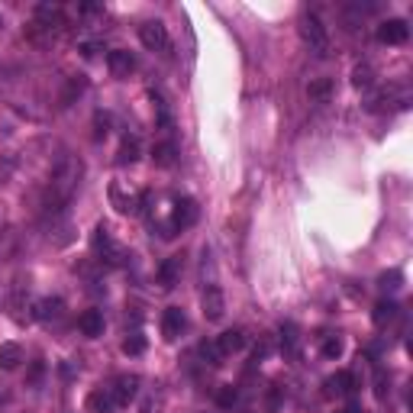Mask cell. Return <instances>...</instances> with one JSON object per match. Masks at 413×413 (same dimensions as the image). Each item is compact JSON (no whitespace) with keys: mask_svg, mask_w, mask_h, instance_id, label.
Returning a JSON list of instances; mask_svg holds the SVG:
<instances>
[{"mask_svg":"<svg viewBox=\"0 0 413 413\" xmlns=\"http://www.w3.org/2000/svg\"><path fill=\"white\" fill-rule=\"evenodd\" d=\"M78 329H81L87 339L103 336V313L100 310H85V313L78 317Z\"/></svg>","mask_w":413,"mask_h":413,"instance_id":"13","label":"cell"},{"mask_svg":"<svg viewBox=\"0 0 413 413\" xmlns=\"http://www.w3.org/2000/svg\"><path fill=\"white\" fill-rule=\"evenodd\" d=\"M397 304L394 301H378L375 310H371V319H375V326H387V323H394L397 319Z\"/></svg>","mask_w":413,"mask_h":413,"instance_id":"17","label":"cell"},{"mask_svg":"<svg viewBox=\"0 0 413 413\" xmlns=\"http://www.w3.org/2000/svg\"><path fill=\"white\" fill-rule=\"evenodd\" d=\"M36 17H39V23H46V26H52V23H62V10L58 7H49V3H42V7L36 10Z\"/></svg>","mask_w":413,"mask_h":413,"instance_id":"24","label":"cell"},{"mask_svg":"<svg viewBox=\"0 0 413 413\" xmlns=\"http://www.w3.org/2000/svg\"><path fill=\"white\" fill-rule=\"evenodd\" d=\"M301 36H304V42L310 46V52H317L319 58L329 52V36H326V26L319 23V17L304 13V17H301Z\"/></svg>","mask_w":413,"mask_h":413,"instance_id":"2","label":"cell"},{"mask_svg":"<svg viewBox=\"0 0 413 413\" xmlns=\"http://www.w3.org/2000/svg\"><path fill=\"white\" fill-rule=\"evenodd\" d=\"M81 175H85V165L75 159V155H62L58 165L52 168V178H49V191H46V213H58L65 210L68 200L75 197L78 184H81Z\"/></svg>","mask_w":413,"mask_h":413,"instance_id":"1","label":"cell"},{"mask_svg":"<svg viewBox=\"0 0 413 413\" xmlns=\"http://www.w3.org/2000/svg\"><path fill=\"white\" fill-rule=\"evenodd\" d=\"M139 139L136 136H123V142H120V155H116V161L120 165H132V161L139 159Z\"/></svg>","mask_w":413,"mask_h":413,"instance_id":"19","label":"cell"},{"mask_svg":"<svg viewBox=\"0 0 413 413\" xmlns=\"http://www.w3.org/2000/svg\"><path fill=\"white\" fill-rule=\"evenodd\" d=\"M94 139H103V136H107V132H110V116H107V113H97L94 116Z\"/></svg>","mask_w":413,"mask_h":413,"instance_id":"29","label":"cell"},{"mask_svg":"<svg viewBox=\"0 0 413 413\" xmlns=\"http://www.w3.org/2000/svg\"><path fill=\"white\" fill-rule=\"evenodd\" d=\"M19 362H23V349L17 342H0V368L13 371V368H19Z\"/></svg>","mask_w":413,"mask_h":413,"instance_id":"16","label":"cell"},{"mask_svg":"<svg viewBox=\"0 0 413 413\" xmlns=\"http://www.w3.org/2000/svg\"><path fill=\"white\" fill-rule=\"evenodd\" d=\"M181 268H184V258H181V255H171V258H165V262H161V268H159V284L165 288V291H171V288L178 284Z\"/></svg>","mask_w":413,"mask_h":413,"instance_id":"11","label":"cell"},{"mask_svg":"<svg viewBox=\"0 0 413 413\" xmlns=\"http://www.w3.org/2000/svg\"><path fill=\"white\" fill-rule=\"evenodd\" d=\"M107 68L113 78H130L136 71V58L126 49H113V52H107Z\"/></svg>","mask_w":413,"mask_h":413,"instance_id":"9","label":"cell"},{"mask_svg":"<svg viewBox=\"0 0 413 413\" xmlns=\"http://www.w3.org/2000/svg\"><path fill=\"white\" fill-rule=\"evenodd\" d=\"M236 401H239V391H236L233 385H223L220 391H216V404L220 407H233Z\"/></svg>","mask_w":413,"mask_h":413,"instance_id":"25","label":"cell"},{"mask_svg":"<svg viewBox=\"0 0 413 413\" xmlns=\"http://www.w3.org/2000/svg\"><path fill=\"white\" fill-rule=\"evenodd\" d=\"M307 91H310V97H313V100H326L329 91H333V85H329L326 78H319V81H313Z\"/></svg>","mask_w":413,"mask_h":413,"instance_id":"27","label":"cell"},{"mask_svg":"<svg viewBox=\"0 0 413 413\" xmlns=\"http://www.w3.org/2000/svg\"><path fill=\"white\" fill-rule=\"evenodd\" d=\"M223 313H226V301H223V291L216 288V284H210L204 291V317L206 319H223Z\"/></svg>","mask_w":413,"mask_h":413,"instance_id":"10","label":"cell"},{"mask_svg":"<svg viewBox=\"0 0 413 413\" xmlns=\"http://www.w3.org/2000/svg\"><path fill=\"white\" fill-rule=\"evenodd\" d=\"M197 204L191 197H178L175 204H171V233L175 229H188V226L197 223Z\"/></svg>","mask_w":413,"mask_h":413,"instance_id":"5","label":"cell"},{"mask_svg":"<svg viewBox=\"0 0 413 413\" xmlns=\"http://www.w3.org/2000/svg\"><path fill=\"white\" fill-rule=\"evenodd\" d=\"M123 352H126V355H142V352H146V339H142L139 333H132V336L123 342Z\"/></svg>","mask_w":413,"mask_h":413,"instance_id":"26","label":"cell"},{"mask_svg":"<svg viewBox=\"0 0 413 413\" xmlns=\"http://www.w3.org/2000/svg\"><path fill=\"white\" fill-rule=\"evenodd\" d=\"M139 39H142V46L149 49V52H161V55H168L171 52V36H168V29H165V23H159V19L142 23Z\"/></svg>","mask_w":413,"mask_h":413,"instance_id":"3","label":"cell"},{"mask_svg":"<svg viewBox=\"0 0 413 413\" xmlns=\"http://www.w3.org/2000/svg\"><path fill=\"white\" fill-rule=\"evenodd\" d=\"M401 281H404V274L397 272V268H391V272H385V274H378V288H381V291H397Z\"/></svg>","mask_w":413,"mask_h":413,"instance_id":"23","label":"cell"},{"mask_svg":"<svg viewBox=\"0 0 413 413\" xmlns=\"http://www.w3.org/2000/svg\"><path fill=\"white\" fill-rule=\"evenodd\" d=\"M58 313H62V301H58V297H46V301L36 304V317L39 319H55Z\"/></svg>","mask_w":413,"mask_h":413,"instance_id":"22","label":"cell"},{"mask_svg":"<svg viewBox=\"0 0 413 413\" xmlns=\"http://www.w3.org/2000/svg\"><path fill=\"white\" fill-rule=\"evenodd\" d=\"M352 85H355V87H371V85H375V68L368 65V62L355 65V68H352Z\"/></svg>","mask_w":413,"mask_h":413,"instance_id":"21","label":"cell"},{"mask_svg":"<svg viewBox=\"0 0 413 413\" xmlns=\"http://www.w3.org/2000/svg\"><path fill=\"white\" fill-rule=\"evenodd\" d=\"M216 352H220V355H233V352H239V349L245 346V336H243V329H226V333H220V336H216Z\"/></svg>","mask_w":413,"mask_h":413,"instance_id":"12","label":"cell"},{"mask_svg":"<svg viewBox=\"0 0 413 413\" xmlns=\"http://www.w3.org/2000/svg\"><path fill=\"white\" fill-rule=\"evenodd\" d=\"M91 243H94V255L100 258V262H107V265H120L123 262V249L113 243L110 229H107L103 223L94 229V239H91Z\"/></svg>","mask_w":413,"mask_h":413,"instance_id":"4","label":"cell"},{"mask_svg":"<svg viewBox=\"0 0 413 413\" xmlns=\"http://www.w3.org/2000/svg\"><path fill=\"white\" fill-rule=\"evenodd\" d=\"M184 329H188V317H184V310L181 307H168L161 313V336L168 339V342H175Z\"/></svg>","mask_w":413,"mask_h":413,"instance_id":"7","label":"cell"},{"mask_svg":"<svg viewBox=\"0 0 413 413\" xmlns=\"http://www.w3.org/2000/svg\"><path fill=\"white\" fill-rule=\"evenodd\" d=\"M342 349H346V346H342V339L329 336L326 342H323V358H339V355H342Z\"/></svg>","mask_w":413,"mask_h":413,"instance_id":"28","label":"cell"},{"mask_svg":"<svg viewBox=\"0 0 413 413\" xmlns=\"http://www.w3.org/2000/svg\"><path fill=\"white\" fill-rule=\"evenodd\" d=\"M0 26H3V13H0Z\"/></svg>","mask_w":413,"mask_h":413,"instance_id":"31","label":"cell"},{"mask_svg":"<svg viewBox=\"0 0 413 413\" xmlns=\"http://www.w3.org/2000/svg\"><path fill=\"white\" fill-rule=\"evenodd\" d=\"M87 413H113L116 410V401H113L110 394V387H97L94 394L87 397Z\"/></svg>","mask_w":413,"mask_h":413,"instance_id":"14","label":"cell"},{"mask_svg":"<svg viewBox=\"0 0 413 413\" xmlns=\"http://www.w3.org/2000/svg\"><path fill=\"white\" fill-rule=\"evenodd\" d=\"M110 394H113V401H116V407H126L130 401H136V394H139V378L136 375H120L116 381H113Z\"/></svg>","mask_w":413,"mask_h":413,"instance_id":"8","label":"cell"},{"mask_svg":"<svg viewBox=\"0 0 413 413\" xmlns=\"http://www.w3.org/2000/svg\"><path fill=\"white\" fill-rule=\"evenodd\" d=\"M407 36H410V26H407V19H385L381 26H378V42H385V46H404Z\"/></svg>","mask_w":413,"mask_h":413,"instance_id":"6","label":"cell"},{"mask_svg":"<svg viewBox=\"0 0 413 413\" xmlns=\"http://www.w3.org/2000/svg\"><path fill=\"white\" fill-rule=\"evenodd\" d=\"M175 155H178V146L175 142H159L155 149H152V159H155V165L159 168H168V165H175Z\"/></svg>","mask_w":413,"mask_h":413,"instance_id":"18","label":"cell"},{"mask_svg":"<svg viewBox=\"0 0 413 413\" xmlns=\"http://www.w3.org/2000/svg\"><path fill=\"white\" fill-rule=\"evenodd\" d=\"M352 391H355V375H349V371H336L333 378H326V394L342 397V394H352Z\"/></svg>","mask_w":413,"mask_h":413,"instance_id":"15","label":"cell"},{"mask_svg":"<svg viewBox=\"0 0 413 413\" xmlns=\"http://www.w3.org/2000/svg\"><path fill=\"white\" fill-rule=\"evenodd\" d=\"M297 342H301V329H297V323H281V346H284L288 355L297 352Z\"/></svg>","mask_w":413,"mask_h":413,"instance_id":"20","label":"cell"},{"mask_svg":"<svg viewBox=\"0 0 413 413\" xmlns=\"http://www.w3.org/2000/svg\"><path fill=\"white\" fill-rule=\"evenodd\" d=\"M339 413H362V407H358V404H349L346 410H339Z\"/></svg>","mask_w":413,"mask_h":413,"instance_id":"30","label":"cell"}]
</instances>
